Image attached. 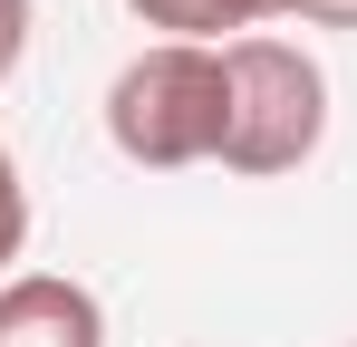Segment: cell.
Instances as JSON below:
<instances>
[{
    "label": "cell",
    "mask_w": 357,
    "mask_h": 347,
    "mask_svg": "<svg viewBox=\"0 0 357 347\" xmlns=\"http://www.w3.org/2000/svg\"><path fill=\"white\" fill-rule=\"evenodd\" d=\"M222 125H232V77L222 49L193 39H155L107 77V145L145 174H183V164H222Z\"/></svg>",
    "instance_id": "1"
},
{
    "label": "cell",
    "mask_w": 357,
    "mask_h": 347,
    "mask_svg": "<svg viewBox=\"0 0 357 347\" xmlns=\"http://www.w3.org/2000/svg\"><path fill=\"white\" fill-rule=\"evenodd\" d=\"M232 125H222V174H299L328 145V68L299 39H232Z\"/></svg>",
    "instance_id": "2"
},
{
    "label": "cell",
    "mask_w": 357,
    "mask_h": 347,
    "mask_svg": "<svg viewBox=\"0 0 357 347\" xmlns=\"http://www.w3.org/2000/svg\"><path fill=\"white\" fill-rule=\"evenodd\" d=\"M0 347H107V309L68 270H10L0 280Z\"/></svg>",
    "instance_id": "3"
},
{
    "label": "cell",
    "mask_w": 357,
    "mask_h": 347,
    "mask_svg": "<svg viewBox=\"0 0 357 347\" xmlns=\"http://www.w3.org/2000/svg\"><path fill=\"white\" fill-rule=\"evenodd\" d=\"M126 10L165 39H193V49H232V39H261V29L299 20V0H126Z\"/></svg>",
    "instance_id": "4"
},
{
    "label": "cell",
    "mask_w": 357,
    "mask_h": 347,
    "mask_svg": "<svg viewBox=\"0 0 357 347\" xmlns=\"http://www.w3.org/2000/svg\"><path fill=\"white\" fill-rule=\"evenodd\" d=\"M20 251H29V183H20V155L0 145V280H10Z\"/></svg>",
    "instance_id": "5"
},
{
    "label": "cell",
    "mask_w": 357,
    "mask_h": 347,
    "mask_svg": "<svg viewBox=\"0 0 357 347\" xmlns=\"http://www.w3.org/2000/svg\"><path fill=\"white\" fill-rule=\"evenodd\" d=\"M20 49H29V0H0V87H10Z\"/></svg>",
    "instance_id": "6"
},
{
    "label": "cell",
    "mask_w": 357,
    "mask_h": 347,
    "mask_svg": "<svg viewBox=\"0 0 357 347\" xmlns=\"http://www.w3.org/2000/svg\"><path fill=\"white\" fill-rule=\"evenodd\" d=\"M309 29H357V0H299Z\"/></svg>",
    "instance_id": "7"
}]
</instances>
